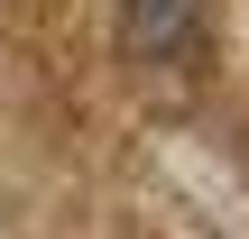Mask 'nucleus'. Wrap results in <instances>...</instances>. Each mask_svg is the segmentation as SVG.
Wrapping results in <instances>:
<instances>
[{
	"instance_id": "f257e3e1",
	"label": "nucleus",
	"mask_w": 249,
	"mask_h": 239,
	"mask_svg": "<svg viewBox=\"0 0 249 239\" xmlns=\"http://www.w3.org/2000/svg\"><path fill=\"white\" fill-rule=\"evenodd\" d=\"M120 37H129V55L157 64L194 37V0H120Z\"/></svg>"
}]
</instances>
